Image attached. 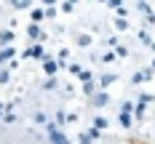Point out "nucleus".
<instances>
[{"mask_svg":"<svg viewBox=\"0 0 155 144\" xmlns=\"http://www.w3.org/2000/svg\"><path fill=\"white\" fill-rule=\"evenodd\" d=\"M43 72H46L48 78H54V75L59 72V62H56V59H46V62H43Z\"/></svg>","mask_w":155,"mask_h":144,"instance_id":"39448f33","label":"nucleus"},{"mask_svg":"<svg viewBox=\"0 0 155 144\" xmlns=\"http://www.w3.org/2000/svg\"><path fill=\"white\" fill-rule=\"evenodd\" d=\"M54 16H56V8H54V5H48V8H46V19H54Z\"/></svg>","mask_w":155,"mask_h":144,"instance_id":"c756f323","label":"nucleus"},{"mask_svg":"<svg viewBox=\"0 0 155 144\" xmlns=\"http://www.w3.org/2000/svg\"><path fill=\"white\" fill-rule=\"evenodd\" d=\"M46 128H48V133H51V136H48V139H51V144H70L67 133H64V131L56 126V123H48Z\"/></svg>","mask_w":155,"mask_h":144,"instance_id":"f03ea898","label":"nucleus"},{"mask_svg":"<svg viewBox=\"0 0 155 144\" xmlns=\"http://www.w3.org/2000/svg\"><path fill=\"white\" fill-rule=\"evenodd\" d=\"M43 19H46V8H32V21L35 24H40Z\"/></svg>","mask_w":155,"mask_h":144,"instance_id":"9d476101","label":"nucleus"},{"mask_svg":"<svg viewBox=\"0 0 155 144\" xmlns=\"http://www.w3.org/2000/svg\"><path fill=\"white\" fill-rule=\"evenodd\" d=\"M78 46H91V37H88V35H78Z\"/></svg>","mask_w":155,"mask_h":144,"instance_id":"6ab92c4d","label":"nucleus"},{"mask_svg":"<svg viewBox=\"0 0 155 144\" xmlns=\"http://www.w3.org/2000/svg\"><path fill=\"white\" fill-rule=\"evenodd\" d=\"M67 3H72V5H75V3H78V0H67Z\"/></svg>","mask_w":155,"mask_h":144,"instance_id":"58836bf2","label":"nucleus"},{"mask_svg":"<svg viewBox=\"0 0 155 144\" xmlns=\"http://www.w3.org/2000/svg\"><path fill=\"white\" fill-rule=\"evenodd\" d=\"M11 43H14V32H11V30H3V32H0V48L11 46Z\"/></svg>","mask_w":155,"mask_h":144,"instance_id":"6e6552de","label":"nucleus"},{"mask_svg":"<svg viewBox=\"0 0 155 144\" xmlns=\"http://www.w3.org/2000/svg\"><path fill=\"white\" fill-rule=\"evenodd\" d=\"M8 80H11V67L3 64V67H0V85H5Z\"/></svg>","mask_w":155,"mask_h":144,"instance_id":"1a4fd4ad","label":"nucleus"},{"mask_svg":"<svg viewBox=\"0 0 155 144\" xmlns=\"http://www.w3.org/2000/svg\"><path fill=\"white\" fill-rule=\"evenodd\" d=\"M83 94L88 96V99H91V96L96 94V83H94V80H88V83H83Z\"/></svg>","mask_w":155,"mask_h":144,"instance_id":"9b49d317","label":"nucleus"},{"mask_svg":"<svg viewBox=\"0 0 155 144\" xmlns=\"http://www.w3.org/2000/svg\"><path fill=\"white\" fill-rule=\"evenodd\" d=\"M80 69H83V67H80V64H70V72H72V75H78V72H80Z\"/></svg>","mask_w":155,"mask_h":144,"instance_id":"72a5a7b5","label":"nucleus"},{"mask_svg":"<svg viewBox=\"0 0 155 144\" xmlns=\"http://www.w3.org/2000/svg\"><path fill=\"white\" fill-rule=\"evenodd\" d=\"M35 123H43V126H46V115H43V112H35Z\"/></svg>","mask_w":155,"mask_h":144,"instance_id":"7c9ffc66","label":"nucleus"},{"mask_svg":"<svg viewBox=\"0 0 155 144\" xmlns=\"http://www.w3.org/2000/svg\"><path fill=\"white\" fill-rule=\"evenodd\" d=\"M99 3H107V0H99Z\"/></svg>","mask_w":155,"mask_h":144,"instance_id":"a19ab883","label":"nucleus"},{"mask_svg":"<svg viewBox=\"0 0 155 144\" xmlns=\"http://www.w3.org/2000/svg\"><path fill=\"white\" fill-rule=\"evenodd\" d=\"M27 35H30L32 40H38V43H40V40H43V30H40V24H35V21H32L30 27H27Z\"/></svg>","mask_w":155,"mask_h":144,"instance_id":"423d86ee","label":"nucleus"},{"mask_svg":"<svg viewBox=\"0 0 155 144\" xmlns=\"http://www.w3.org/2000/svg\"><path fill=\"white\" fill-rule=\"evenodd\" d=\"M115 27H118L120 32H126L128 30V19H120V16H118V19H115Z\"/></svg>","mask_w":155,"mask_h":144,"instance_id":"dca6fc26","label":"nucleus"},{"mask_svg":"<svg viewBox=\"0 0 155 144\" xmlns=\"http://www.w3.org/2000/svg\"><path fill=\"white\" fill-rule=\"evenodd\" d=\"M144 69H142V72H137V75H134V78H131V83H144Z\"/></svg>","mask_w":155,"mask_h":144,"instance_id":"393cba45","label":"nucleus"},{"mask_svg":"<svg viewBox=\"0 0 155 144\" xmlns=\"http://www.w3.org/2000/svg\"><path fill=\"white\" fill-rule=\"evenodd\" d=\"M115 59H118V56H115V51H107V53H102V62H115Z\"/></svg>","mask_w":155,"mask_h":144,"instance_id":"5701e85b","label":"nucleus"},{"mask_svg":"<svg viewBox=\"0 0 155 144\" xmlns=\"http://www.w3.org/2000/svg\"><path fill=\"white\" fill-rule=\"evenodd\" d=\"M86 133H88V136H91L94 142H96V139H99V136H102V131H99V128L94 126V128H88V131H86Z\"/></svg>","mask_w":155,"mask_h":144,"instance_id":"412c9836","label":"nucleus"},{"mask_svg":"<svg viewBox=\"0 0 155 144\" xmlns=\"http://www.w3.org/2000/svg\"><path fill=\"white\" fill-rule=\"evenodd\" d=\"M14 56H16V48H14V46L0 48V67H3V64H8L11 59H14Z\"/></svg>","mask_w":155,"mask_h":144,"instance_id":"20e7f679","label":"nucleus"},{"mask_svg":"<svg viewBox=\"0 0 155 144\" xmlns=\"http://www.w3.org/2000/svg\"><path fill=\"white\" fill-rule=\"evenodd\" d=\"M115 56H118V59H126V56H128V46H118L115 48Z\"/></svg>","mask_w":155,"mask_h":144,"instance_id":"f3484780","label":"nucleus"},{"mask_svg":"<svg viewBox=\"0 0 155 144\" xmlns=\"http://www.w3.org/2000/svg\"><path fill=\"white\" fill-rule=\"evenodd\" d=\"M8 3H11V5H14L16 11H19V5H21V0H8Z\"/></svg>","mask_w":155,"mask_h":144,"instance_id":"e433bc0d","label":"nucleus"},{"mask_svg":"<svg viewBox=\"0 0 155 144\" xmlns=\"http://www.w3.org/2000/svg\"><path fill=\"white\" fill-rule=\"evenodd\" d=\"M43 88H46V91H54V88H56V80H54V78H48L46 83H43Z\"/></svg>","mask_w":155,"mask_h":144,"instance_id":"b1692460","label":"nucleus"},{"mask_svg":"<svg viewBox=\"0 0 155 144\" xmlns=\"http://www.w3.org/2000/svg\"><path fill=\"white\" fill-rule=\"evenodd\" d=\"M120 126L123 128L134 126V104H131V101H123V104H120Z\"/></svg>","mask_w":155,"mask_h":144,"instance_id":"f257e3e1","label":"nucleus"},{"mask_svg":"<svg viewBox=\"0 0 155 144\" xmlns=\"http://www.w3.org/2000/svg\"><path fill=\"white\" fill-rule=\"evenodd\" d=\"M139 40L144 43V46H150V43H153V37H150V35H147L144 30H139Z\"/></svg>","mask_w":155,"mask_h":144,"instance_id":"4be33fe9","label":"nucleus"},{"mask_svg":"<svg viewBox=\"0 0 155 144\" xmlns=\"http://www.w3.org/2000/svg\"><path fill=\"white\" fill-rule=\"evenodd\" d=\"M137 8H139L142 14H153V8H150V5H147L144 0H139V3H137Z\"/></svg>","mask_w":155,"mask_h":144,"instance_id":"aec40b11","label":"nucleus"},{"mask_svg":"<svg viewBox=\"0 0 155 144\" xmlns=\"http://www.w3.org/2000/svg\"><path fill=\"white\" fill-rule=\"evenodd\" d=\"M62 11H64V14H72V11H75V5H72V3H67V0H64V5H62Z\"/></svg>","mask_w":155,"mask_h":144,"instance_id":"cd10ccee","label":"nucleus"},{"mask_svg":"<svg viewBox=\"0 0 155 144\" xmlns=\"http://www.w3.org/2000/svg\"><path fill=\"white\" fill-rule=\"evenodd\" d=\"M78 142H80V144H94V139L88 136V133H80V139H78Z\"/></svg>","mask_w":155,"mask_h":144,"instance_id":"bb28decb","label":"nucleus"},{"mask_svg":"<svg viewBox=\"0 0 155 144\" xmlns=\"http://www.w3.org/2000/svg\"><path fill=\"white\" fill-rule=\"evenodd\" d=\"M107 5H110V8H120V5H123V0H107Z\"/></svg>","mask_w":155,"mask_h":144,"instance_id":"2f4dec72","label":"nucleus"},{"mask_svg":"<svg viewBox=\"0 0 155 144\" xmlns=\"http://www.w3.org/2000/svg\"><path fill=\"white\" fill-rule=\"evenodd\" d=\"M150 67H153V69H155V59H153V64H150Z\"/></svg>","mask_w":155,"mask_h":144,"instance_id":"ea45409f","label":"nucleus"},{"mask_svg":"<svg viewBox=\"0 0 155 144\" xmlns=\"http://www.w3.org/2000/svg\"><path fill=\"white\" fill-rule=\"evenodd\" d=\"M115 11H118V16H120V19H126V16H128V8H123V5H120V8H115Z\"/></svg>","mask_w":155,"mask_h":144,"instance_id":"473e14b6","label":"nucleus"},{"mask_svg":"<svg viewBox=\"0 0 155 144\" xmlns=\"http://www.w3.org/2000/svg\"><path fill=\"white\" fill-rule=\"evenodd\" d=\"M67 123V115L64 112H56V126H64Z\"/></svg>","mask_w":155,"mask_h":144,"instance_id":"a878e982","label":"nucleus"},{"mask_svg":"<svg viewBox=\"0 0 155 144\" xmlns=\"http://www.w3.org/2000/svg\"><path fill=\"white\" fill-rule=\"evenodd\" d=\"M91 104L94 107H107L110 104V94H94L91 96Z\"/></svg>","mask_w":155,"mask_h":144,"instance_id":"0eeeda50","label":"nucleus"},{"mask_svg":"<svg viewBox=\"0 0 155 144\" xmlns=\"http://www.w3.org/2000/svg\"><path fill=\"white\" fill-rule=\"evenodd\" d=\"M21 56H27V59H38V62H46V59H48V53L43 51V43H35V46L27 48Z\"/></svg>","mask_w":155,"mask_h":144,"instance_id":"7ed1b4c3","label":"nucleus"},{"mask_svg":"<svg viewBox=\"0 0 155 144\" xmlns=\"http://www.w3.org/2000/svg\"><path fill=\"white\" fill-rule=\"evenodd\" d=\"M75 78L80 80V83H88V80H94V75H91V69H80Z\"/></svg>","mask_w":155,"mask_h":144,"instance_id":"ddd939ff","label":"nucleus"},{"mask_svg":"<svg viewBox=\"0 0 155 144\" xmlns=\"http://www.w3.org/2000/svg\"><path fill=\"white\" fill-rule=\"evenodd\" d=\"M67 59H70V51H67V48H62V51H59V56H56V62H59V64H64Z\"/></svg>","mask_w":155,"mask_h":144,"instance_id":"a211bd4d","label":"nucleus"},{"mask_svg":"<svg viewBox=\"0 0 155 144\" xmlns=\"http://www.w3.org/2000/svg\"><path fill=\"white\" fill-rule=\"evenodd\" d=\"M0 11H3V8H0Z\"/></svg>","mask_w":155,"mask_h":144,"instance_id":"79ce46f5","label":"nucleus"},{"mask_svg":"<svg viewBox=\"0 0 155 144\" xmlns=\"http://www.w3.org/2000/svg\"><path fill=\"white\" fill-rule=\"evenodd\" d=\"M115 80H118V75H102V78H99V83H102V85L107 88V85H112Z\"/></svg>","mask_w":155,"mask_h":144,"instance_id":"2eb2a0df","label":"nucleus"},{"mask_svg":"<svg viewBox=\"0 0 155 144\" xmlns=\"http://www.w3.org/2000/svg\"><path fill=\"white\" fill-rule=\"evenodd\" d=\"M32 5V0H21V5H19V11H24V8H30Z\"/></svg>","mask_w":155,"mask_h":144,"instance_id":"c9c22d12","label":"nucleus"},{"mask_svg":"<svg viewBox=\"0 0 155 144\" xmlns=\"http://www.w3.org/2000/svg\"><path fill=\"white\" fill-rule=\"evenodd\" d=\"M40 3H46V5H54V3H56V0H40Z\"/></svg>","mask_w":155,"mask_h":144,"instance_id":"4c0bfd02","label":"nucleus"},{"mask_svg":"<svg viewBox=\"0 0 155 144\" xmlns=\"http://www.w3.org/2000/svg\"><path fill=\"white\" fill-rule=\"evenodd\" d=\"M144 21L147 24H155V14H144Z\"/></svg>","mask_w":155,"mask_h":144,"instance_id":"f704fd0d","label":"nucleus"},{"mask_svg":"<svg viewBox=\"0 0 155 144\" xmlns=\"http://www.w3.org/2000/svg\"><path fill=\"white\" fill-rule=\"evenodd\" d=\"M94 126L99 128V131H104V128L110 126V120H107V117H104V115H99V117H96V120H94Z\"/></svg>","mask_w":155,"mask_h":144,"instance_id":"4468645a","label":"nucleus"},{"mask_svg":"<svg viewBox=\"0 0 155 144\" xmlns=\"http://www.w3.org/2000/svg\"><path fill=\"white\" fill-rule=\"evenodd\" d=\"M139 101H142V104H150V101H153V94H142Z\"/></svg>","mask_w":155,"mask_h":144,"instance_id":"c85d7f7f","label":"nucleus"},{"mask_svg":"<svg viewBox=\"0 0 155 144\" xmlns=\"http://www.w3.org/2000/svg\"><path fill=\"white\" fill-rule=\"evenodd\" d=\"M144 112H147V104H137V107H134V120H142V117H144Z\"/></svg>","mask_w":155,"mask_h":144,"instance_id":"f8f14e48","label":"nucleus"}]
</instances>
